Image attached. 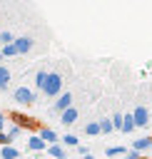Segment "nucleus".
I'll list each match as a JSON object with an SVG mask.
<instances>
[{
	"label": "nucleus",
	"instance_id": "1",
	"mask_svg": "<svg viewBox=\"0 0 152 159\" xmlns=\"http://www.w3.org/2000/svg\"><path fill=\"white\" fill-rule=\"evenodd\" d=\"M62 82H65V80H62V75L52 70V72H47L45 84H42V89H40V92H42L45 97H60V92H62Z\"/></svg>",
	"mask_w": 152,
	"mask_h": 159
},
{
	"label": "nucleus",
	"instance_id": "2",
	"mask_svg": "<svg viewBox=\"0 0 152 159\" xmlns=\"http://www.w3.org/2000/svg\"><path fill=\"white\" fill-rule=\"evenodd\" d=\"M12 99H15L17 104H32V102L37 99V94H35V92H32L27 84H20V87L12 92Z\"/></svg>",
	"mask_w": 152,
	"mask_h": 159
},
{
	"label": "nucleus",
	"instance_id": "3",
	"mask_svg": "<svg viewBox=\"0 0 152 159\" xmlns=\"http://www.w3.org/2000/svg\"><path fill=\"white\" fill-rule=\"evenodd\" d=\"M10 122H17L22 129H35V127H37V122H35L32 117L22 114V112H12V114H10Z\"/></svg>",
	"mask_w": 152,
	"mask_h": 159
},
{
	"label": "nucleus",
	"instance_id": "4",
	"mask_svg": "<svg viewBox=\"0 0 152 159\" xmlns=\"http://www.w3.org/2000/svg\"><path fill=\"white\" fill-rule=\"evenodd\" d=\"M67 107H72V94H70V92H62V97L50 107V112H52V114H60V112H65Z\"/></svg>",
	"mask_w": 152,
	"mask_h": 159
},
{
	"label": "nucleus",
	"instance_id": "5",
	"mask_svg": "<svg viewBox=\"0 0 152 159\" xmlns=\"http://www.w3.org/2000/svg\"><path fill=\"white\" fill-rule=\"evenodd\" d=\"M132 114H135L137 127H147V124H150V109H147L145 104H137V107L132 109Z\"/></svg>",
	"mask_w": 152,
	"mask_h": 159
},
{
	"label": "nucleus",
	"instance_id": "6",
	"mask_svg": "<svg viewBox=\"0 0 152 159\" xmlns=\"http://www.w3.org/2000/svg\"><path fill=\"white\" fill-rule=\"evenodd\" d=\"M12 42H15V47H17L20 55H27V52L35 47V40H32V37H15Z\"/></svg>",
	"mask_w": 152,
	"mask_h": 159
},
{
	"label": "nucleus",
	"instance_id": "7",
	"mask_svg": "<svg viewBox=\"0 0 152 159\" xmlns=\"http://www.w3.org/2000/svg\"><path fill=\"white\" fill-rule=\"evenodd\" d=\"M27 149H30V152H47V142H45L40 134H32V137L27 139Z\"/></svg>",
	"mask_w": 152,
	"mask_h": 159
},
{
	"label": "nucleus",
	"instance_id": "8",
	"mask_svg": "<svg viewBox=\"0 0 152 159\" xmlns=\"http://www.w3.org/2000/svg\"><path fill=\"white\" fill-rule=\"evenodd\" d=\"M75 119H77V109H75V107H67L65 112H60V122H62L65 127L75 124Z\"/></svg>",
	"mask_w": 152,
	"mask_h": 159
},
{
	"label": "nucleus",
	"instance_id": "9",
	"mask_svg": "<svg viewBox=\"0 0 152 159\" xmlns=\"http://www.w3.org/2000/svg\"><path fill=\"white\" fill-rule=\"evenodd\" d=\"M132 129H137V122H135V114L130 112V114H125V117H122V132H125V134H130Z\"/></svg>",
	"mask_w": 152,
	"mask_h": 159
},
{
	"label": "nucleus",
	"instance_id": "10",
	"mask_svg": "<svg viewBox=\"0 0 152 159\" xmlns=\"http://www.w3.org/2000/svg\"><path fill=\"white\" fill-rule=\"evenodd\" d=\"M7 87H10V70H7V67L0 62V89L5 92Z\"/></svg>",
	"mask_w": 152,
	"mask_h": 159
},
{
	"label": "nucleus",
	"instance_id": "11",
	"mask_svg": "<svg viewBox=\"0 0 152 159\" xmlns=\"http://www.w3.org/2000/svg\"><path fill=\"white\" fill-rule=\"evenodd\" d=\"M85 134H90V137H97V134H102L100 119H97V122H87V124H85Z\"/></svg>",
	"mask_w": 152,
	"mask_h": 159
},
{
	"label": "nucleus",
	"instance_id": "12",
	"mask_svg": "<svg viewBox=\"0 0 152 159\" xmlns=\"http://www.w3.org/2000/svg\"><path fill=\"white\" fill-rule=\"evenodd\" d=\"M132 147H135V149H140V152H145V149H150V147H152V137H140V139H135V142H132Z\"/></svg>",
	"mask_w": 152,
	"mask_h": 159
},
{
	"label": "nucleus",
	"instance_id": "13",
	"mask_svg": "<svg viewBox=\"0 0 152 159\" xmlns=\"http://www.w3.org/2000/svg\"><path fill=\"white\" fill-rule=\"evenodd\" d=\"M40 137H42L47 144H55V142H60V139H57V134H55L52 129H47V127H42V129H40Z\"/></svg>",
	"mask_w": 152,
	"mask_h": 159
},
{
	"label": "nucleus",
	"instance_id": "14",
	"mask_svg": "<svg viewBox=\"0 0 152 159\" xmlns=\"http://www.w3.org/2000/svg\"><path fill=\"white\" fill-rule=\"evenodd\" d=\"M47 72H50V70H37V72H35V87H37V92L42 89V84H45V77H47Z\"/></svg>",
	"mask_w": 152,
	"mask_h": 159
},
{
	"label": "nucleus",
	"instance_id": "15",
	"mask_svg": "<svg viewBox=\"0 0 152 159\" xmlns=\"http://www.w3.org/2000/svg\"><path fill=\"white\" fill-rule=\"evenodd\" d=\"M47 152L52 154V157H57V159H65V149L55 142V144H47Z\"/></svg>",
	"mask_w": 152,
	"mask_h": 159
},
{
	"label": "nucleus",
	"instance_id": "16",
	"mask_svg": "<svg viewBox=\"0 0 152 159\" xmlns=\"http://www.w3.org/2000/svg\"><path fill=\"white\" fill-rule=\"evenodd\" d=\"M127 152H130V149H125V147H107V149H105L107 157H120V154L127 157Z\"/></svg>",
	"mask_w": 152,
	"mask_h": 159
},
{
	"label": "nucleus",
	"instance_id": "17",
	"mask_svg": "<svg viewBox=\"0 0 152 159\" xmlns=\"http://www.w3.org/2000/svg\"><path fill=\"white\" fill-rule=\"evenodd\" d=\"M2 55H5V57H17L20 52H17L15 42H7V45H2Z\"/></svg>",
	"mask_w": 152,
	"mask_h": 159
},
{
	"label": "nucleus",
	"instance_id": "18",
	"mask_svg": "<svg viewBox=\"0 0 152 159\" xmlns=\"http://www.w3.org/2000/svg\"><path fill=\"white\" fill-rule=\"evenodd\" d=\"M2 157L5 159H15V157H20V152L15 147H10V144H2Z\"/></svg>",
	"mask_w": 152,
	"mask_h": 159
},
{
	"label": "nucleus",
	"instance_id": "19",
	"mask_svg": "<svg viewBox=\"0 0 152 159\" xmlns=\"http://www.w3.org/2000/svg\"><path fill=\"white\" fill-rule=\"evenodd\" d=\"M100 127H102V134L112 132V129H115V122H112V117H110V119H105V117H102V119H100Z\"/></svg>",
	"mask_w": 152,
	"mask_h": 159
},
{
	"label": "nucleus",
	"instance_id": "20",
	"mask_svg": "<svg viewBox=\"0 0 152 159\" xmlns=\"http://www.w3.org/2000/svg\"><path fill=\"white\" fill-rule=\"evenodd\" d=\"M7 134H10V137H12V139H17V137H20V134H22V127H20V124H17V122H12V127H10V129H7Z\"/></svg>",
	"mask_w": 152,
	"mask_h": 159
},
{
	"label": "nucleus",
	"instance_id": "21",
	"mask_svg": "<svg viewBox=\"0 0 152 159\" xmlns=\"http://www.w3.org/2000/svg\"><path fill=\"white\" fill-rule=\"evenodd\" d=\"M62 142H65L67 147H77V144H80V139H77L75 134H65V137H62Z\"/></svg>",
	"mask_w": 152,
	"mask_h": 159
},
{
	"label": "nucleus",
	"instance_id": "22",
	"mask_svg": "<svg viewBox=\"0 0 152 159\" xmlns=\"http://www.w3.org/2000/svg\"><path fill=\"white\" fill-rule=\"evenodd\" d=\"M122 117H125L122 112H115V114H112V122H115V129H120V132H122Z\"/></svg>",
	"mask_w": 152,
	"mask_h": 159
},
{
	"label": "nucleus",
	"instance_id": "23",
	"mask_svg": "<svg viewBox=\"0 0 152 159\" xmlns=\"http://www.w3.org/2000/svg\"><path fill=\"white\" fill-rule=\"evenodd\" d=\"M12 40H15V37H12V32H7V30H2V32H0V42H2V45L12 42Z\"/></svg>",
	"mask_w": 152,
	"mask_h": 159
},
{
	"label": "nucleus",
	"instance_id": "24",
	"mask_svg": "<svg viewBox=\"0 0 152 159\" xmlns=\"http://www.w3.org/2000/svg\"><path fill=\"white\" fill-rule=\"evenodd\" d=\"M10 142H12V137H10L5 129H0V147H2V144H10Z\"/></svg>",
	"mask_w": 152,
	"mask_h": 159
},
{
	"label": "nucleus",
	"instance_id": "25",
	"mask_svg": "<svg viewBox=\"0 0 152 159\" xmlns=\"http://www.w3.org/2000/svg\"><path fill=\"white\" fill-rule=\"evenodd\" d=\"M77 152H80L82 157H87V154H90V149H87V147H82V144H77Z\"/></svg>",
	"mask_w": 152,
	"mask_h": 159
},
{
	"label": "nucleus",
	"instance_id": "26",
	"mask_svg": "<svg viewBox=\"0 0 152 159\" xmlns=\"http://www.w3.org/2000/svg\"><path fill=\"white\" fill-rule=\"evenodd\" d=\"M5 124H7V117L0 112V129H5Z\"/></svg>",
	"mask_w": 152,
	"mask_h": 159
},
{
	"label": "nucleus",
	"instance_id": "27",
	"mask_svg": "<svg viewBox=\"0 0 152 159\" xmlns=\"http://www.w3.org/2000/svg\"><path fill=\"white\" fill-rule=\"evenodd\" d=\"M2 60H5V55H2V50H0V62H2Z\"/></svg>",
	"mask_w": 152,
	"mask_h": 159
},
{
	"label": "nucleus",
	"instance_id": "28",
	"mask_svg": "<svg viewBox=\"0 0 152 159\" xmlns=\"http://www.w3.org/2000/svg\"><path fill=\"white\" fill-rule=\"evenodd\" d=\"M150 124H152V109H150Z\"/></svg>",
	"mask_w": 152,
	"mask_h": 159
},
{
	"label": "nucleus",
	"instance_id": "29",
	"mask_svg": "<svg viewBox=\"0 0 152 159\" xmlns=\"http://www.w3.org/2000/svg\"><path fill=\"white\" fill-rule=\"evenodd\" d=\"M0 45H2V42H0Z\"/></svg>",
	"mask_w": 152,
	"mask_h": 159
},
{
	"label": "nucleus",
	"instance_id": "30",
	"mask_svg": "<svg viewBox=\"0 0 152 159\" xmlns=\"http://www.w3.org/2000/svg\"><path fill=\"white\" fill-rule=\"evenodd\" d=\"M150 149H152V147H150Z\"/></svg>",
	"mask_w": 152,
	"mask_h": 159
}]
</instances>
